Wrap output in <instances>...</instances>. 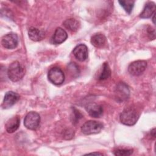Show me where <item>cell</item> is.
<instances>
[{
    "mask_svg": "<svg viewBox=\"0 0 156 156\" xmlns=\"http://www.w3.org/2000/svg\"><path fill=\"white\" fill-rule=\"evenodd\" d=\"M9 78L13 82H18L22 79L25 74V68L18 61L12 62L7 71Z\"/></svg>",
    "mask_w": 156,
    "mask_h": 156,
    "instance_id": "cell-1",
    "label": "cell"
},
{
    "mask_svg": "<svg viewBox=\"0 0 156 156\" xmlns=\"http://www.w3.org/2000/svg\"><path fill=\"white\" fill-rule=\"evenodd\" d=\"M121 122L126 126H133L134 125L138 119V115L135 109L132 107L126 108L120 115Z\"/></svg>",
    "mask_w": 156,
    "mask_h": 156,
    "instance_id": "cell-2",
    "label": "cell"
},
{
    "mask_svg": "<svg viewBox=\"0 0 156 156\" xmlns=\"http://www.w3.org/2000/svg\"><path fill=\"white\" fill-rule=\"evenodd\" d=\"M103 129V124L98 121L90 120L85 122L81 127V131L85 135L99 133Z\"/></svg>",
    "mask_w": 156,
    "mask_h": 156,
    "instance_id": "cell-3",
    "label": "cell"
},
{
    "mask_svg": "<svg viewBox=\"0 0 156 156\" xmlns=\"http://www.w3.org/2000/svg\"><path fill=\"white\" fill-rule=\"evenodd\" d=\"M114 93L115 99L119 102L126 101L130 95L129 87L124 82H119L116 85Z\"/></svg>",
    "mask_w": 156,
    "mask_h": 156,
    "instance_id": "cell-4",
    "label": "cell"
},
{
    "mask_svg": "<svg viewBox=\"0 0 156 156\" xmlns=\"http://www.w3.org/2000/svg\"><path fill=\"white\" fill-rule=\"evenodd\" d=\"M40 116L35 112H30L25 116L24 124L25 127L30 130H36L40 126Z\"/></svg>",
    "mask_w": 156,
    "mask_h": 156,
    "instance_id": "cell-5",
    "label": "cell"
},
{
    "mask_svg": "<svg viewBox=\"0 0 156 156\" xmlns=\"http://www.w3.org/2000/svg\"><path fill=\"white\" fill-rule=\"evenodd\" d=\"M48 76L49 81L57 85H61L65 80V74L62 70L58 67L51 68L48 72Z\"/></svg>",
    "mask_w": 156,
    "mask_h": 156,
    "instance_id": "cell-6",
    "label": "cell"
},
{
    "mask_svg": "<svg viewBox=\"0 0 156 156\" xmlns=\"http://www.w3.org/2000/svg\"><path fill=\"white\" fill-rule=\"evenodd\" d=\"M1 44L6 49H12L15 48L18 44V35L13 32L7 34L2 37Z\"/></svg>",
    "mask_w": 156,
    "mask_h": 156,
    "instance_id": "cell-7",
    "label": "cell"
},
{
    "mask_svg": "<svg viewBox=\"0 0 156 156\" xmlns=\"http://www.w3.org/2000/svg\"><path fill=\"white\" fill-rule=\"evenodd\" d=\"M147 62L144 60H137L131 63L129 67V73L133 76H140L146 69Z\"/></svg>",
    "mask_w": 156,
    "mask_h": 156,
    "instance_id": "cell-8",
    "label": "cell"
},
{
    "mask_svg": "<svg viewBox=\"0 0 156 156\" xmlns=\"http://www.w3.org/2000/svg\"><path fill=\"white\" fill-rule=\"evenodd\" d=\"M20 96L16 93L10 91L5 93L2 104V107L4 109L10 108L19 100Z\"/></svg>",
    "mask_w": 156,
    "mask_h": 156,
    "instance_id": "cell-9",
    "label": "cell"
},
{
    "mask_svg": "<svg viewBox=\"0 0 156 156\" xmlns=\"http://www.w3.org/2000/svg\"><path fill=\"white\" fill-rule=\"evenodd\" d=\"M74 57L79 61L83 62L88 58V48L84 44H80L76 46L73 49Z\"/></svg>",
    "mask_w": 156,
    "mask_h": 156,
    "instance_id": "cell-10",
    "label": "cell"
},
{
    "mask_svg": "<svg viewBox=\"0 0 156 156\" xmlns=\"http://www.w3.org/2000/svg\"><path fill=\"white\" fill-rule=\"evenodd\" d=\"M86 110L88 114L93 118H99L102 115L103 108L102 107L96 103H90L86 107Z\"/></svg>",
    "mask_w": 156,
    "mask_h": 156,
    "instance_id": "cell-11",
    "label": "cell"
},
{
    "mask_svg": "<svg viewBox=\"0 0 156 156\" xmlns=\"http://www.w3.org/2000/svg\"><path fill=\"white\" fill-rule=\"evenodd\" d=\"M20 124V116L16 115L9 119L5 125V130L8 133H13L15 132L19 127Z\"/></svg>",
    "mask_w": 156,
    "mask_h": 156,
    "instance_id": "cell-12",
    "label": "cell"
},
{
    "mask_svg": "<svg viewBox=\"0 0 156 156\" xmlns=\"http://www.w3.org/2000/svg\"><path fill=\"white\" fill-rule=\"evenodd\" d=\"M68 37L66 32L61 27H57L52 37V42L54 44H58L65 41Z\"/></svg>",
    "mask_w": 156,
    "mask_h": 156,
    "instance_id": "cell-13",
    "label": "cell"
},
{
    "mask_svg": "<svg viewBox=\"0 0 156 156\" xmlns=\"http://www.w3.org/2000/svg\"><path fill=\"white\" fill-rule=\"evenodd\" d=\"M28 35L30 39L34 41H40L43 40L45 37V33L43 30L34 27H31L29 29Z\"/></svg>",
    "mask_w": 156,
    "mask_h": 156,
    "instance_id": "cell-14",
    "label": "cell"
},
{
    "mask_svg": "<svg viewBox=\"0 0 156 156\" xmlns=\"http://www.w3.org/2000/svg\"><path fill=\"white\" fill-rule=\"evenodd\" d=\"M155 4L154 2H148L140 15L141 18H149L155 13Z\"/></svg>",
    "mask_w": 156,
    "mask_h": 156,
    "instance_id": "cell-15",
    "label": "cell"
},
{
    "mask_svg": "<svg viewBox=\"0 0 156 156\" xmlns=\"http://www.w3.org/2000/svg\"><path fill=\"white\" fill-rule=\"evenodd\" d=\"M91 43L96 48H102L106 43V37L102 34H95L91 38Z\"/></svg>",
    "mask_w": 156,
    "mask_h": 156,
    "instance_id": "cell-16",
    "label": "cell"
},
{
    "mask_svg": "<svg viewBox=\"0 0 156 156\" xmlns=\"http://www.w3.org/2000/svg\"><path fill=\"white\" fill-rule=\"evenodd\" d=\"M63 26L69 30L74 32L76 31L79 28V22L73 18H70L65 20L63 22Z\"/></svg>",
    "mask_w": 156,
    "mask_h": 156,
    "instance_id": "cell-17",
    "label": "cell"
},
{
    "mask_svg": "<svg viewBox=\"0 0 156 156\" xmlns=\"http://www.w3.org/2000/svg\"><path fill=\"white\" fill-rule=\"evenodd\" d=\"M102 71L99 77V79L103 80L108 79L111 75V70L107 63H104L102 66Z\"/></svg>",
    "mask_w": 156,
    "mask_h": 156,
    "instance_id": "cell-18",
    "label": "cell"
},
{
    "mask_svg": "<svg viewBox=\"0 0 156 156\" xmlns=\"http://www.w3.org/2000/svg\"><path fill=\"white\" fill-rule=\"evenodd\" d=\"M120 5L124 8L125 11L130 14L132 10V9L134 5L135 1H118Z\"/></svg>",
    "mask_w": 156,
    "mask_h": 156,
    "instance_id": "cell-19",
    "label": "cell"
},
{
    "mask_svg": "<svg viewBox=\"0 0 156 156\" xmlns=\"http://www.w3.org/2000/svg\"><path fill=\"white\" fill-rule=\"evenodd\" d=\"M133 153V149L126 148H117L113 151L115 155L118 156H127L130 155Z\"/></svg>",
    "mask_w": 156,
    "mask_h": 156,
    "instance_id": "cell-20",
    "label": "cell"
},
{
    "mask_svg": "<svg viewBox=\"0 0 156 156\" xmlns=\"http://www.w3.org/2000/svg\"><path fill=\"white\" fill-rule=\"evenodd\" d=\"M68 69L70 73L72 74L73 76L78 75L80 73L79 67L75 63H70L68 65Z\"/></svg>",
    "mask_w": 156,
    "mask_h": 156,
    "instance_id": "cell-21",
    "label": "cell"
},
{
    "mask_svg": "<svg viewBox=\"0 0 156 156\" xmlns=\"http://www.w3.org/2000/svg\"><path fill=\"white\" fill-rule=\"evenodd\" d=\"M147 33L148 35L149 36L150 38L154 39L155 37V29H153L152 27H149L147 29Z\"/></svg>",
    "mask_w": 156,
    "mask_h": 156,
    "instance_id": "cell-22",
    "label": "cell"
},
{
    "mask_svg": "<svg viewBox=\"0 0 156 156\" xmlns=\"http://www.w3.org/2000/svg\"><path fill=\"white\" fill-rule=\"evenodd\" d=\"M86 155H103L102 153H99V152H93V153H89Z\"/></svg>",
    "mask_w": 156,
    "mask_h": 156,
    "instance_id": "cell-23",
    "label": "cell"
}]
</instances>
